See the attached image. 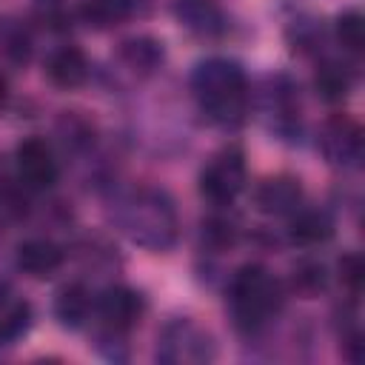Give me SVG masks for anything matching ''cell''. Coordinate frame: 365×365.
<instances>
[{"mask_svg": "<svg viewBox=\"0 0 365 365\" xmlns=\"http://www.w3.org/2000/svg\"><path fill=\"white\" fill-rule=\"evenodd\" d=\"M191 91L200 108L220 125H237L248 111V80L231 60L214 57L194 68Z\"/></svg>", "mask_w": 365, "mask_h": 365, "instance_id": "obj_1", "label": "cell"}, {"mask_svg": "<svg viewBox=\"0 0 365 365\" xmlns=\"http://www.w3.org/2000/svg\"><path fill=\"white\" fill-rule=\"evenodd\" d=\"M123 231L143 248L163 251L177 240V211L171 200L157 188L134 191L120 211Z\"/></svg>", "mask_w": 365, "mask_h": 365, "instance_id": "obj_2", "label": "cell"}, {"mask_svg": "<svg viewBox=\"0 0 365 365\" xmlns=\"http://www.w3.org/2000/svg\"><path fill=\"white\" fill-rule=\"evenodd\" d=\"M282 305L279 282L262 265H242L228 285V308L240 328L254 331L265 325Z\"/></svg>", "mask_w": 365, "mask_h": 365, "instance_id": "obj_3", "label": "cell"}, {"mask_svg": "<svg viewBox=\"0 0 365 365\" xmlns=\"http://www.w3.org/2000/svg\"><path fill=\"white\" fill-rule=\"evenodd\" d=\"M245 188V154L237 145L217 151L200 171V194L214 205H228Z\"/></svg>", "mask_w": 365, "mask_h": 365, "instance_id": "obj_4", "label": "cell"}, {"mask_svg": "<svg viewBox=\"0 0 365 365\" xmlns=\"http://www.w3.org/2000/svg\"><path fill=\"white\" fill-rule=\"evenodd\" d=\"M14 165L26 188L46 191L57 182V160H54L51 145L43 137H26L14 148Z\"/></svg>", "mask_w": 365, "mask_h": 365, "instance_id": "obj_5", "label": "cell"}, {"mask_svg": "<svg viewBox=\"0 0 365 365\" xmlns=\"http://www.w3.org/2000/svg\"><path fill=\"white\" fill-rule=\"evenodd\" d=\"M214 348L205 331H200L191 322H174L165 328L160 342V359L165 362H202L211 359Z\"/></svg>", "mask_w": 365, "mask_h": 365, "instance_id": "obj_6", "label": "cell"}, {"mask_svg": "<svg viewBox=\"0 0 365 365\" xmlns=\"http://www.w3.org/2000/svg\"><path fill=\"white\" fill-rule=\"evenodd\" d=\"M322 151L336 165H356L362 160V128L351 117H334L322 128Z\"/></svg>", "mask_w": 365, "mask_h": 365, "instance_id": "obj_7", "label": "cell"}, {"mask_svg": "<svg viewBox=\"0 0 365 365\" xmlns=\"http://www.w3.org/2000/svg\"><path fill=\"white\" fill-rule=\"evenodd\" d=\"M143 297L125 285H111L97 297V314L111 331H128L143 317Z\"/></svg>", "mask_w": 365, "mask_h": 365, "instance_id": "obj_8", "label": "cell"}, {"mask_svg": "<svg viewBox=\"0 0 365 365\" xmlns=\"http://www.w3.org/2000/svg\"><path fill=\"white\" fill-rule=\"evenodd\" d=\"M254 200H257V208L262 214L285 217V214H294L302 205V185H299V180L279 174V177L265 180L257 188V197Z\"/></svg>", "mask_w": 365, "mask_h": 365, "instance_id": "obj_9", "label": "cell"}, {"mask_svg": "<svg viewBox=\"0 0 365 365\" xmlns=\"http://www.w3.org/2000/svg\"><path fill=\"white\" fill-rule=\"evenodd\" d=\"M46 77L57 88H77L88 77V60L77 46H60L46 60Z\"/></svg>", "mask_w": 365, "mask_h": 365, "instance_id": "obj_10", "label": "cell"}, {"mask_svg": "<svg viewBox=\"0 0 365 365\" xmlns=\"http://www.w3.org/2000/svg\"><path fill=\"white\" fill-rule=\"evenodd\" d=\"M334 234V222L319 208H297L288 222V240L299 248H314L328 242Z\"/></svg>", "mask_w": 365, "mask_h": 365, "instance_id": "obj_11", "label": "cell"}, {"mask_svg": "<svg viewBox=\"0 0 365 365\" xmlns=\"http://www.w3.org/2000/svg\"><path fill=\"white\" fill-rule=\"evenodd\" d=\"M63 265V251L51 240H26L17 245V268L34 279L51 277Z\"/></svg>", "mask_w": 365, "mask_h": 365, "instance_id": "obj_12", "label": "cell"}, {"mask_svg": "<svg viewBox=\"0 0 365 365\" xmlns=\"http://www.w3.org/2000/svg\"><path fill=\"white\" fill-rule=\"evenodd\" d=\"M174 14L188 31L200 37H214L225 26L222 11L217 9L214 0H174Z\"/></svg>", "mask_w": 365, "mask_h": 365, "instance_id": "obj_13", "label": "cell"}, {"mask_svg": "<svg viewBox=\"0 0 365 365\" xmlns=\"http://www.w3.org/2000/svg\"><path fill=\"white\" fill-rule=\"evenodd\" d=\"M29 325L31 305L9 285H0V342H14L29 331Z\"/></svg>", "mask_w": 365, "mask_h": 365, "instance_id": "obj_14", "label": "cell"}, {"mask_svg": "<svg viewBox=\"0 0 365 365\" xmlns=\"http://www.w3.org/2000/svg\"><path fill=\"white\" fill-rule=\"evenodd\" d=\"M54 314H57V319H60L63 325L80 328V325L88 319V314H91V294H88V288L80 285V282L66 285V288L57 294Z\"/></svg>", "mask_w": 365, "mask_h": 365, "instance_id": "obj_15", "label": "cell"}, {"mask_svg": "<svg viewBox=\"0 0 365 365\" xmlns=\"http://www.w3.org/2000/svg\"><path fill=\"white\" fill-rule=\"evenodd\" d=\"M120 60L134 71V74H151L163 63V43L154 37H134L125 40L120 48Z\"/></svg>", "mask_w": 365, "mask_h": 365, "instance_id": "obj_16", "label": "cell"}, {"mask_svg": "<svg viewBox=\"0 0 365 365\" xmlns=\"http://www.w3.org/2000/svg\"><path fill=\"white\" fill-rule=\"evenodd\" d=\"M314 86H317L322 100L336 103V100H342L351 91V74L339 63H322L317 68V74H314Z\"/></svg>", "mask_w": 365, "mask_h": 365, "instance_id": "obj_17", "label": "cell"}, {"mask_svg": "<svg viewBox=\"0 0 365 365\" xmlns=\"http://www.w3.org/2000/svg\"><path fill=\"white\" fill-rule=\"evenodd\" d=\"M131 11V0H86L83 3V17L88 26L108 29L120 20H125Z\"/></svg>", "mask_w": 365, "mask_h": 365, "instance_id": "obj_18", "label": "cell"}, {"mask_svg": "<svg viewBox=\"0 0 365 365\" xmlns=\"http://www.w3.org/2000/svg\"><path fill=\"white\" fill-rule=\"evenodd\" d=\"M0 51L17 66L29 63V57H31V34H29V29L23 23H14V20L3 23L0 26Z\"/></svg>", "mask_w": 365, "mask_h": 365, "instance_id": "obj_19", "label": "cell"}, {"mask_svg": "<svg viewBox=\"0 0 365 365\" xmlns=\"http://www.w3.org/2000/svg\"><path fill=\"white\" fill-rule=\"evenodd\" d=\"M336 40L342 43L345 51L362 54V48H365V17L356 9L342 11L336 17Z\"/></svg>", "mask_w": 365, "mask_h": 365, "instance_id": "obj_20", "label": "cell"}, {"mask_svg": "<svg viewBox=\"0 0 365 365\" xmlns=\"http://www.w3.org/2000/svg\"><path fill=\"white\" fill-rule=\"evenodd\" d=\"M202 240H205L208 248L225 251V248H231V245L237 242V228H234V222L225 220V217H208V220L202 222Z\"/></svg>", "mask_w": 365, "mask_h": 365, "instance_id": "obj_21", "label": "cell"}, {"mask_svg": "<svg viewBox=\"0 0 365 365\" xmlns=\"http://www.w3.org/2000/svg\"><path fill=\"white\" fill-rule=\"evenodd\" d=\"M291 285H294V291H299L305 297H314L317 291L325 288V268L319 262H302V265L294 268Z\"/></svg>", "mask_w": 365, "mask_h": 365, "instance_id": "obj_22", "label": "cell"}, {"mask_svg": "<svg viewBox=\"0 0 365 365\" xmlns=\"http://www.w3.org/2000/svg\"><path fill=\"white\" fill-rule=\"evenodd\" d=\"M336 268H339V282L348 291L356 294L362 288V282H365V262H362V257L359 254H345Z\"/></svg>", "mask_w": 365, "mask_h": 365, "instance_id": "obj_23", "label": "cell"}, {"mask_svg": "<svg viewBox=\"0 0 365 365\" xmlns=\"http://www.w3.org/2000/svg\"><path fill=\"white\" fill-rule=\"evenodd\" d=\"M6 94H9V86H6V80H3V74H0V106L6 103Z\"/></svg>", "mask_w": 365, "mask_h": 365, "instance_id": "obj_24", "label": "cell"}]
</instances>
